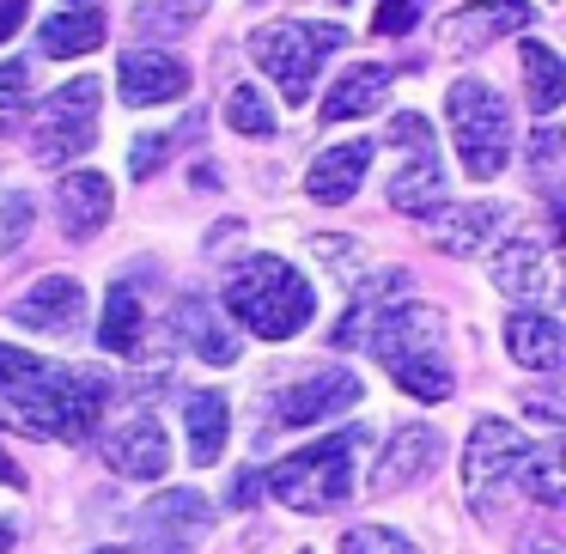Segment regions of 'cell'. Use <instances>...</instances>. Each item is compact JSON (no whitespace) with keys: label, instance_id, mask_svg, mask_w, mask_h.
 <instances>
[{"label":"cell","instance_id":"cell-4","mask_svg":"<svg viewBox=\"0 0 566 554\" xmlns=\"http://www.w3.org/2000/svg\"><path fill=\"white\" fill-rule=\"evenodd\" d=\"M226 311L262 342H293L317 311L311 281L281 257H244L226 274Z\"/></svg>","mask_w":566,"mask_h":554},{"label":"cell","instance_id":"cell-15","mask_svg":"<svg viewBox=\"0 0 566 554\" xmlns=\"http://www.w3.org/2000/svg\"><path fill=\"white\" fill-rule=\"evenodd\" d=\"M80 311H86V286H80L74 274H43L31 293L13 299L7 317H13L19 330H31V335H74Z\"/></svg>","mask_w":566,"mask_h":554},{"label":"cell","instance_id":"cell-9","mask_svg":"<svg viewBox=\"0 0 566 554\" xmlns=\"http://www.w3.org/2000/svg\"><path fill=\"white\" fill-rule=\"evenodd\" d=\"M524 451H530V439L512 420H475L469 451H463V493L481 518L493 512L500 493H512V475H517V463H524Z\"/></svg>","mask_w":566,"mask_h":554},{"label":"cell","instance_id":"cell-35","mask_svg":"<svg viewBox=\"0 0 566 554\" xmlns=\"http://www.w3.org/2000/svg\"><path fill=\"white\" fill-rule=\"evenodd\" d=\"M420 19V0H378V13H371V31L378 38H408Z\"/></svg>","mask_w":566,"mask_h":554},{"label":"cell","instance_id":"cell-46","mask_svg":"<svg viewBox=\"0 0 566 554\" xmlns=\"http://www.w3.org/2000/svg\"><path fill=\"white\" fill-rule=\"evenodd\" d=\"M298 554H311V548H298Z\"/></svg>","mask_w":566,"mask_h":554},{"label":"cell","instance_id":"cell-13","mask_svg":"<svg viewBox=\"0 0 566 554\" xmlns=\"http://www.w3.org/2000/svg\"><path fill=\"white\" fill-rule=\"evenodd\" d=\"M444 463V432L439 427H396L384 439L378 463H371V493H402L415 481H427Z\"/></svg>","mask_w":566,"mask_h":554},{"label":"cell","instance_id":"cell-42","mask_svg":"<svg viewBox=\"0 0 566 554\" xmlns=\"http://www.w3.org/2000/svg\"><path fill=\"white\" fill-rule=\"evenodd\" d=\"M524 554H554V536H542V530H536V536H524Z\"/></svg>","mask_w":566,"mask_h":554},{"label":"cell","instance_id":"cell-1","mask_svg":"<svg viewBox=\"0 0 566 554\" xmlns=\"http://www.w3.org/2000/svg\"><path fill=\"white\" fill-rule=\"evenodd\" d=\"M104 403H111V378L92 366H55L25 347L0 342V415L13 427L38 432V439H67L80 445L98 427Z\"/></svg>","mask_w":566,"mask_h":554},{"label":"cell","instance_id":"cell-20","mask_svg":"<svg viewBox=\"0 0 566 554\" xmlns=\"http://www.w3.org/2000/svg\"><path fill=\"white\" fill-rule=\"evenodd\" d=\"M366 165H371V140L323 147L317 165H311V177H305L311 201H323V208H347V201L359 196V184H366Z\"/></svg>","mask_w":566,"mask_h":554},{"label":"cell","instance_id":"cell-12","mask_svg":"<svg viewBox=\"0 0 566 554\" xmlns=\"http://www.w3.org/2000/svg\"><path fill=\"white\" fill-rule=\"evenodd\" d=\"M116 92H123L128 111H159V104H177L189 92V62L171 50H128L123 67H116Z\"/></svg>","mask_w":566,"mask_h":554},{"label":"cell","instance_id":"cell-21","mask_svg":"<svg viewBox=\"0 0 566 554\" xmlns=\"http://www.w3.org/2000/svg\"><path fill=\"white\" fill-rule=\"evenodd\" d=\"M171 335H177V342H189V347H196V359H208V366H232V359L244 354V342L232 335L226 311H213L208 299H196V293H189L184 305H177Z\"/></svg>","mask_w":566,"mask_h":554},{"label":"cell","instance_id":"cell-22","mask_svg":"<svg viewBox=\"0 0 566 554\" xmlns=\"http://www.w3.org/2000/svg\"><path fill=\"white\" fill-rule=\"evenodd\" d=\"M390 80H396V67H384V62L342 67V80L323 92V123H354V116H371L384 104V92H390Z\"/></svg>","mask_w":566,"mask_h":554},{"label":"cell","instance_id":"cell-27","mask_svg":"<svg viewBox=\"0 0 566 554\" xmlns=\"http://www.w3.org/2000/svg\"><path fill=\"white\" fill-rule=\"evenodd\" d=\"M517 62H524V86H530V111L536 116H554L566 98V67L560 55L548 50V43H524L517 50Z\"/></svg>","mask_w":566,"mask_h":554},{"label":"cell","instance_id":"cell-3","mask_svg":"<svg viewBox=\"0 0 566 554\" xmlns=\"http://www.w3.org/2000/svg\"><path fill=\"white\" fill-rule=\"evenodd\" d=\"M366 451H371L366 427L329 432V439L281 457V463L262 475V493H274V500L293 505V512H342V505L359 493V457Z\"/></svg>","mask_w":566,"mask_h":554},{"label":"cell","instance_id":"cell-41","mask_svg":"<svg viewBox=\"0 0 566 554\" xmlns=\"http://www.w3.org/2000/svg\"><path fill=\"white\" fill-rule=\"evenodd\" d=\"M0 488H25V469H19L7 451H0Z\"/></svg>","mask_w":566,"mask_h":554},{"label":"cell","instance_id":"cell-40","mask_svg":"<svg viewBox=\"0 0 566 554\" xmlns=\"http://www.w3.org/2000/svg\"><path fill=\"white\" fill-rule=\"evenodd\" d=\"M262 500V475L256 469H244V475H238V488H232V500L226 505H238V512H244V505H256Z\"/></svg>","mask_w":566,"mask_h":554},{"label":"cell","instance_id":"cell-29","mask_svg":"<svg viewBox=\"0 0 566 554\" xmlns=\"http://www.w3.org/2000/svg\"><path fill=\"white\" fill-rule=\"evenodd\" d=\"M512 493H524V500L548 505V512L566 500V488H560V457H554V445H536V439H530L524 463H517V475H512Z\"/></svg>","mask_w":566,"mask_h":554},{"label":"cell","instance_id":"cell-6","mask_svg":"<svg viewBox=\"0 0 566 554\" xmlns=\"http://www.w3.org/2000/svg\"><path fill=\"white\" fill-rule=\"evenodd\" d=\"M347 31L342 25H311V19H281V25H256L250 31V62L286 92V104H305L317 86V67L329 50H342Z\"/></svg>","mask_w":566,"mask_h":554},{"label":"cell","instance_id":"cell-7","mask_svg":"<svg viewBox=\"0 0 566 554\" xmlns=\"http://www.w3.org/2000/svg\"><path fill=\"white\" fill-rule=\"evenodd\" d=\"M98 98H104V86L92 74L67 80L62 92L43 98V116L31 123L38 165H74L80 153H92V140H98Z\"/></svg>","mask_w":566,"mask_h":554},{"label":"cell","instance_id":"cell-37","mask_svg":"<svg viewBox=\"0 0 566 554\" xmlns=\"http://www.w3.org/2000/svg\"><path fill=\"white\" fill-rule=\"evenodd\" d=\"M31 104V62H0V111Z\"/></svg>","mask_w":566,"mask_h":554},{"label":"cell","instance_id":"cell-45","mask_svg":"<svg viewBox=\"0 0 566 554\" xmlns=\"http://www.w3.org/2000/svg\"><path fill=\"white\" fill-rule=\"evenodd\" d=\"M92 554H128V548H92Z\"/></svg>","mask_w":566,"mask_h":554},{"label":"cell","instance_id":"cell-34","mask_svg":"<svg viewBox=\"0 0 566 554\" xmlns=\"http://www.w3.org/2000/svg\"><path fill=\"white\" fill-rule=\"evenodd\" d=\"M311 250H317V257L342 274V281H354V274L366 269V250H359L354 238H311Z\"/></svg>","mask_w":566,"mask_h":554},{"label":"cell","instance_id":"cell-17","mask_svg":"<svg viewBox=\"0 0 566 554\" xmlns=\"http://www.w3.org/2000/svg\"><path fill=\"white\" fill-rule=\"evenodd\" d=\"M493 286L517 305H536V299L554 293V262H548V244L542 238H505L493 250Z\"/></svg>","mask_w":566,"mask_h":554},{"label":"cell","instance_id":"cell-5","mask_svg":"<svg viewBox=\"0 0 566 554\" xmlns=\"http://www.w3.org/2000/svg\"><path fill=\"white\" fill-rule=\"evenodd\" d=\"M444 116H451V135H457V159L475 184H493V177L512 165V111L505 98L488 86V80H457L444 92Z\"/></svg>","mask_w":566,"mask_h":554},{"label":"cell","instance_id":"cell-39","mask_svg":"<svg viewBox=\"0 0 566 554\" xmlns=\"http://www.w3.org/2000/svg\"><path fill=\"white\" fill-rule=\"evenodd\" d=\"M25 19H31V0H0V43L13 38V31L25 25Z\"/></svg>","mask_w":566,"mask_h":554},{"label":"cell","instance_id":"cell-26","mask_svg":"<svg viewBox=\"0 0 566 554\" xmlns=\"http://www.w3.org/2000/svg\"><path fill=\"white\" fill-rule=\"evenodd\" d=\"M38 43H43V55H55V62H67V55H92V50L104 43V19H98V7H67V13L43 19Z\"/></svg>","mask_w":566,"mask_h":554},{"label":"cell","instance_id":"cell-43","mask_svg":"<svg viewBox=\"0 0 566 554\" xmlns=\"http://www.w3.org/2000/svg\"><path fill=\"white\" fill-rule=\"evenodd\" d=\"M13 548V524H0V554Z\"/></svg>","mask_w":566,"mask_h":554},{"label":"cell","instance_id":"cell-14","mask_svg":"<svg viewBox=\"0 0 566 554\" xmlns=\"http://www.w3.org/2000/svg\"><path fill=\"white\" fill-rule=\"evenodd\" d=\"M98 451H104V463H111L116 475H128V481H159L165 469H171V439H165V427L153 415L116 420V427L98 439Z\"/></svg>","mask_w":566,"mask_h":554},{"label":"cell","instance_id":"cell-10","mask_svg":"<svg viewBox=\"0 0 566 554\" xmlns=\"http://www.w3.org/2000/svg\"><path fill=\"white\" fill-rule=\"evenodd\" d=\"M354 403H359V378L347 366H329V372H311V378L274 390L269 415L281 420V427H323L329 415H347Z\"/></svg>","mask_w":566,"mask_h":554},{"label":"cell","instance_id":"cell-23","mask_svg":"<svg viewBox=\"0 0 566 554\" xmlns=\"http://www.w3.org/2000/svg\"><path fill=\"white\" fill-rule=\"evenodd\" d=\"M505 354H512L524 372H554V366H560V354H566L560 323H554L548 311L517 305L512 317H505Z\"/></svg>","mask_w":566,"mask_h":554},{"label":"cell","instance_id":"cell-25","mask_svg":"<svg viewBox=\"0 0 566 554\" xmlns=\"http://www.w3.org/2000/svg\"><path fill=\"white\" fill-rule=\"evenodd\" d=\"M208 524H213V505L201 500L196 488H165L159 500L140 512V530H153V536H171V542L208 536Z\"/></svg>","mask_w":566,"mask_h":554},{"label":"cell","instance_id":"cell-36","mask_svg":"<svg viewBox=\"0 0 566 554\" xmlns=\"http://www.w3.org/2000/svg\"><path fill=\"white\" fill-rule=\"evenodd\" d=\"M31 213H38V208H31V196H19V189H13V196H0V244H7V250L25 244Z\"/></svg>","mask_w":566,"mask_h":554},{"label":"cell","instance_id":"cell-16","mask_svg":"<svg viewBox=\"0 0 566 554\" xmlns=\"http://www.w3.org/2000/svg\"><path fill=\"white\" fill-rule=\"evenodd\" d=\"M55 213H62V232L74 238V244L98 238L104 226H111V213H116L111 177H104V171H67L62 189H55Z\"/></svg>","mask_w":566,"mask_h":554},{"label":"cell","instance_id":"cell-33","mask_svg":"<svg viewBox=\"0 0 566 554\" xmlns=\"http://www.w3.org/2000/svg\"><path fill=\"white\" fill-rule=\"evenodd\" d=\"M342 554H420V548L402 536V530H390V524H359V530L342 536Z\"/></svg>","mask_w":566,"mask_h":554},{"label":"cell","instance_id":"cell-31","mask_svg":"<svg viewBox=\"0 0 566 554\" xmlns=\"http://www.w3.org/2000/svg\"><path fill=\"white\" fill-rule=\"evenodd\" d=\"M226 123H232L238 135L262 140V135H274V123H281V116H274V104L262 98L256 86H232V92H226Z\"/></svg>","mask_w":566,"mask_h":554},{"label":"cell","instance_id":"cell-38","mask_svg":"<svg viewBox=\"0 0 566 554\" xmlns=\"http://www.w3.org/2000/svg\"><path fill=\"white\" fill-rule=\"evenodd\" d=\"M171 147H177V135H140L135 147H128V171H135V177H153Z\"/></svg>","mask_w":566,"mask_h":554},{"label":"cell","instance_id":"cell-44","mask_svg":"<svg viewBox=\"0 0 566 554\" xmlns=\"http://www.w3.org/2000/svg\"><path fill=\"white\" fill-rule=\"evenodd\" d=\"M67 7H98V0H67Z\"/></svg>","mask_w":566,"mask_h":554},{"label":"cell","instance_id":"cell-24","mask_svg":"<svg viewBox=\"0 0 566 554\" xmlns=\"http://www.w3.org/2000/svg\"><path fill=\"white\" fill-rule=\"evenodd\" d=\"M184 420H189V463L208 469L226 451V427H232V403L226 390H189L184 396Z\"/></svg>","mask_w":566,"mask_h":554},{"label":"cell","instance_id":"cell-8","mask_svg":"<svg viewBox=\"0 0 566 554\" xmlns=\"http://www.w3.org/2000/svg\"><path fill=\"white\" fill-rule=\"evenodd\" d=\"M390 147H402V165L390 177V208L396 213H432L444 208V171H439V140L432 123L420 111H396L390 116Z\"/></svg>","mask_w":566,"mask_h":554},{"label":"cell","instance_id":"cell-19","mask_svg":"<svg viewBox=\"0 0 566 554\" xmlns=\"http://www.w3.org/2000/svg\"><path fill=\"white\" fill-rule=\"evenodd\" d=\"M408 293H415L408 269H371L366 281L354 286V305H347V317L335 323V347H359V342H366L371 323H378L390 305H402Z\"/></svg>","mask_w":566,"mask_h":554},{"label":"cell","instance_id":"cell-11","mask_svg":"<svg viewBox=\"0 0 566 554\" xmlns=\"http://www.w3.org/2000/svg\"><path fill=\"white\" fill-rule=\"evenodd\" d=\"M530 19H536L530 0H469V7H457V13L439 25V50L444 55H475V50H488V43H500V38H517Z\"/></svg>","mask_w":566,"mask_h":554},{"label":"cell","instance_id":"cell-28","mask_svg":"<svg viewBox=\"0 0 566 554\" xmlns=\"http://www.w3.org/2000/svg\"><path fill=\"white\" fill-rule=\"evenodd\" d=\"M98 342H104V354H140V293L128 281H116L111 299H104Z\"/></svg>","mask_w":566,"mask_h":554},{"label":"cell","instance_id":"cell-2","mask_svg":"<svg viewBox=\"0 0 566 554\" xmlns=\"http://www.w3.org/2000/svg\"><path fill=\"white\" fill-rule=\"evenodd\" d=\"M371 359H378L384 372L396 378V390L415 396V403H444L451 396V354H444V317L432 305H420V299H402V305H390L378 323L366 330Z\"/></svg>","mask_w":566,"mask_h":554},{"label":"cell","instance_id":"cell-30","mask_svg":"<svg viewBox=\"0 0 566 554\" xmlns=\"http://www.w3.org/2000/svg\"><path fill=\"white\" fill-rule=\"evenodd\" d=\"M201 13H208V0H140V7H135V31H140V38H184Z\"/></svg>","mask_w":566,"mask_h":554},{"label":"cell","instance_id":"cell-32","mask_svg":"<svg viewBox=\"0 0 566 554\" xmlns=\"http://www.w3.org/2000/svg\"><path fill=\"white\" fill-rule=\"evenodd\" d=\"M530 177H536L542 196H554V177H560V128L554 123H542L530 135Z\"/></svg>","mask_w":566,"mask_h":554},{"label":"cell","instance_id":"cell-18","mask_svg":"<svg viewBox=\"0 0 566 554\" xmlns=\"http://www.w3.org/2000/svg\"><path fill=\"white\" fill-rule=\"evenodd\" d=\"M420 220H427V238L444 257H475V250L500 232L505 208L500 201H463V208H432V213H420Z\"/></svg>","mask_w":566,"mask_h":554}]
</instances>
